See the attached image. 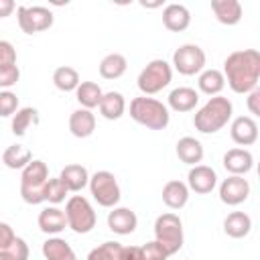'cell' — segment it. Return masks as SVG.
I'll return each instance as SVG.
<instances>
[{
    "instance_id": "obj_38",
    "label": "cell",
    "mask_w": 260,
    "mask_h": 260,
    "mask_svg": "<svg viewBox=\"0 0 260 260\" xmlns=\"http://www.w3.org/2000/svg\"><path fill=\"white\" fill-rule=\"evenodd\" d=\"M18 79H20V71H18V67H16V65L0 67V87H2V89L12 87Z\"/></svg>"
},
{
    "instance_id": "obj_35",
    "label": "cell",
    "mask_w": 260,
    "mask_h": 260,
    "mask_svg": "<svg viewBox=\"0 0 260 260\" xmlns=\"http://www.w3.org/2000/svg\"><path fill=\"white\" fill-rule=\"evenodd\" d=\"M0 260H28V244L22 238H16L10 246L0 250Z\"/></svg>"
},
{
    "instance_id": "obj_34",
    "label": "cell",
    "mask_w": 260,
    "mask_h": 260,
    "mask_svg": "<svg viewBox=\"0 0 260 260\" xmlns=\"http://www.w3.org/2000/svg\"><path fill=\"white\" fill-rule=\"evenodd\" d=\"M67 193H69V189H67V185H65L59 177L47 181V187H45V199H47L51 205H57V203L65 201V195H67Z\"/></svg>"
},
{
    "instance_id": "obj_30",
    "label": "cell",
    "mask_w": 260,
    "mask_h": 260,
    "mask_svg": "<svg viewBox=\"0 0 260 260\" xmlns=\"http://www.w3.org/2000/svg\"><path fill=\"white\" fill-rule=\"evenodd\" d=\"M32 160V154H30V150L26 148V146H22V144H10L4 152H2V162H4V167H8V169H12V171H22L28 162Z\"/></svg>"
},
{
    "instance_id": "obj_11",
    "label": "cell",
    "mask_w": 260,
    "mask_h": 260,
    "mask_svg": "<svg viewBox=\"0 0 260 260\" xmlns=\"http://www.w3.org/2000/svg\"><path fill=\"white\" fill-rule=\"evenodd\" d=\"M250 195V183L242 175H230L219 185V199L225 205H240Z\"/></svg>"
},
{
    "instance_id": "obj_5",
    "label": "cell",
    "mask_w": 260,
    "mask_h": 260,
    "mask_svg": "<svg viewBox=\"0 0 260 260\" xmlns=\"http://www.w3.org/2000/svg\"><path fill=\"white\" fill-rule=\"evenodd\" d=\"M154 240L162 244L169 256L177 254L183 248V221L177 213H162L154 221Z\"/></svg>"
},
{
    "instance_id": "obj_36",
    "label": "cell",
    "mask_w": 260,
    "mask_h": 260,
    "mask_svg": "<svg viewBox=\"0 0 260 260\" xmlns=\"http://www.w3.org/2000/svg\"><path fill=\"white\" fill-rule=\"evenodd\" d=\"M18 98L16 93L8 91V89H2L0 91V116L8 118V116H14L18 112Z\"/></svg>"
},
{
    "instance_id": "obj_7",
    "label": "cell",
    "mask_w": 260,
    "mask_h": 260,
    "mask_svg": "<svg viewBox=\"0 0 260 260\" xmlns=\"http://www.w3.org/2000/svg\"><path fill=\"white\" fill-rule=\"evenodd\" d=\"M171 79H173L171 65L165 59H152L140 71L136 83H138V89L144 95H152V93H158L160 89H165L171 83Z\"/></svg>"
},
{
    "instance_id": "obj_3",
    "label": "cell",
    "mask_w": 260,
    "mask_h": 260,
    "mask_svg": "<svg viewBox=\"0 0 260 260\" xmlns=\"http://www.w3.org/2000/svg\"><path fill=\"white\" fill-rule=\"evenodd\" d=\"M130 118L148 130H165L171 122L169 108L148 95H140L130 102Z\"/></svg>"
},
{
    "instance_id": "obj_4",
    "label": "cell",
    "mask_w": 260,
    "mask_h": 260,
    "mask_svg": "<svg viewBox=\"0 0 260 260\" xmlns=\"http://www.w3.org/2000/svg\"><path fill=\"white\" fill-rule=\"evenodd\" d=\"M49 181V169L43 160L32 158L20 173V197L28 205H39L45 199V187Z\"/></svg>"
},
{
    "instance_id": "obj_42",
    "label": "cell",
    "mask_w": 260,
    "mask_h": 260,
    "mask_svg": "<svg viewBox=\"0 0 260 260\" xmlns=\"http://www.w3.org/2000/svg\"><path fill=\"white\" fill-rule=\"evenodd\" d=\"M120 260H142V250H140V246H124Z\"/></svg>"
},
{
    "instance_id": "obj_15",
    "label": "cell",
    "mask_w": 260,
    "mask_h": 260,
    "mask_svg": "<svg viewBox=\"0 0 260 260\" xmlns=\"http://www.w3.org/2000/svg\"><path fill=\"white\" fill-rule=\"evenodd\" d=\"M136 225H138V217L128 207H112V211L108 213V228L118 236L132 234Z\"/></svg>"
},
{
    "instance_id": "obj_25",
    "label": "cell",
    "mask_w": 260,
    "mask_h": 260,
    "mask_svg": "<svg viewBox=\"0 0 260 260\" xmlns=\"http://www.w3.org/2000/svg\"><path fill=\"white\" fill-rule=\"evenodd\" d=\"M43 256L45 260H77L73 248L63 238H49L43 242Z\"/></svg>"
},
{
    "instance_id": "obj_20",
    "label": "cell",
    "mask_w": 260,
    "mask_h": 260,
    "mask_svg": "<svg viewBox=\"0 0 260 260\" xmlns=\"http://www.w3.org/2000/svg\"><path fill=\"white\" fill-rule=\"evenodd\" d=\"M189 201V185L179 181V179H173L169 183H165L162 187V203L169 207V209H181L185 207Z\"/></svg>"
},
{
    "instance_id": "obj_22",
    "label": "cell",
    "mask_w": 260,
    "mask_h": 260,
    "mask_svg": "<svg viewBox=\"0 0 260 260\" xmlns=\"http://www.w3.org/2000/svg\"><path fill=\"white\" fill-rule=\"evenodd\" d=\"M59 179L67 185V189H69V191L79 193L83 187H87V185H89V179H91V177H89V173H87V169H85L83 165L73 162V165L63 167V171H61Z\"/></svg>"
},
{
    "instance_id": "obj_18",
    "label": "cell",
    "mask_w": 260,
    "mask_h": 260,
    "mask_svg": "<svg viewBox=\"0 0 260 260\" xmlns=\"http://www.w3.org/2000/svg\"><path fill=\"white\" fill-rule=\"evenodd\" d=\"M211 10H213L217 22L228 24V26L238 24L244 14V8L238 0H211Z\"/></svg>"
},
{
    "instance_id": "obj_14",
    "label": "cell",
    "mask_w": 260,
    "mask_h": 260,
    "mask_svg": "<svg viewBox=\"0 0 260 260\" xmlns=\"http://www.w3.org/2000/svg\"><path fill=\"white\" fill-rule=\"evenodd\" d=\"M37 223H39V230H41L43 234H49V236H57V234H61L65 228H69L65 209H59V207H55V205L45 207V209L39 213Z\"/></svg>"
},
{
    "instance_id": "obj_32",
    "label": "cell",
    "mask_w": 260,
    "mask_h": 260,
    "mask_svg": "<svg viewBox=\"0 0 260 260\" xmlns=\"http://www.w3.org/2000/svg\"><path fill=\"white\" fill-rule=\"evenodd\" d=\"M37 124H39V112H37L35 108L26 106V108H20V110L12 116L10 128H12V134H14V136H24L26 130H28L30 126H37Z\"/></svg>"
},
{
    "instance_id": "obj_29",
    "label": "cell",
    "mask_w": 260,
    "mask_h": 260,
    "mask_svg": "<svg viewBox=\"0 0 260 260\" xmlns=\"http://www.w3.org/2000/svg\"><path fill=\"white\" fill-rule=\"evenodd\" d=\"M75 98L81 104V108L93 110V108H100L102 98H104V91H102V87L95 81H81V85L75 91Z\"/></svg>"
},
{
    "instance_id": "obj_19",
    "label": "cell",
    "mask_w": 260,
    "mask_h": 260,
    "mask_svg": "<svg viewBox=\"0 0 260 260\" xmlns=\"http://www.w3.org/2000/svg\"><path fill=\"white\" fill-rule=\"evenodd\" d=\"M95 130V116L91 110H85V108H79L75 112H71L69 116V132L75 136V138H87L91 136Z\"/></svg>"
},
{
    "instance_id": "obj_37",
    "label": "cell",
    "mask_w": 260,
    "mask_h": 260,
    "mask_svg": "<svg viewBox=\"0 0 260 260\" xmlns=\"http://www.w3.org/2000/svg\"><path fill=\"white\" fill-rule=\"evenodd\" d=\"M140 250H142V260H167L169 258V252L156 240L146 242L144 246H140Z\"/></svg>"
},
{
    "instance_id": "obj_9",
    "label": "cell",
    "mask_w": 260,
    "mask_h": 260,
    "mask_svg": "<svg viewBox=\"0 0 260 260\" xmlns=\"http://www.w3.org/2000/svg\"><path fill=\"white\" fill-rule=\"evenodd\" d=\"M16 20H18V26L22 32L35 35V32H43V30L51 28L55 16L47 6H18Z\"/></svg>"
},
{
    "instance_id": "obj_16",
    "label": "cell",
    "mask_w": 260,
    "mask_h": 260,
    "mask_svg": "<svg viewBox=\"0 0 260 260\" xmlns=\"http://www.w3.org/2000/svg\"><path fill=\"white\" fill-rule=\"evenodd\" d=\"M254 167V156L246 148H230L223 154V169L230 175H246Z\"/></svg>"
},
{
    "instance_id": "obj_28",
    "label": "cell",
    "mask_w": 260,
    "mask_h": 260,
    "mask_svg": "<svg viewBox=\"0 0 260 260\" xmlns=\"http://www.w3.org/2000/svg\"><path fill=\"white\" fill-rule=\"evenodd\" d=\"M128 61L122 53H110L100 61V75L104 79H118L126 73Z\"/></svg>"
},
{
    "instance_id": "obj_17",
    "label": "cell",
    "mask_w": 260,
    "mask_h": 260,
    "mask_svg": "<svg viewBox=\"0 0 260 260\" xmlns=\"http://www.w3.org/2000/svg\"><path fill=\"white\" fill-rule=\"evenodd\" d=\"M162 24L171 32H181L191 24V12L183 4H167L162 10Z\"/></svg>"
},
{
    "instance_id": "obj_24",
    "label": "cell",
    "mask_w": 260,
    "mask_h": 260,
    "mask_svg": "<svg viewBox=\"0 0 260 260\" xmlns=\"http://www.w3.org/2000/svg\"><path fill=\"white\" fill-rule=\"evenodd\" d=\"M252 230V219L248 213L244 211H232L228 213V217L223 219V232L234 238V240H240V238H246Z\"/></svg>"
},
{
    "instance_id": "obj_33",
    "label": "cell",
    "mask_w": 260,
    "mask_h": 260,
    "mask_svg": "<svg viewBox=\"0 0 260 260\" xmlns=\"http://www.w3.org/2000/svg\"><path fill=\"white\" fill-rule=\"evenodd\" d=\"M122 248L124 246L118 242H104L87 254V260H120Z\"/></svg>"
},
{
    "instance_id": "obj_40",
    "label": "cell",
    "mask_w": 260,
    "mask_h": 260,
    "mask_svg": "<svg viewBox=\"0 0 260 260\" xmlns=\"http://www.w3.org/2000/svg\"><path fill=\"white\" fill-rule=\"evenodd\" d=\"M246 106H248L250 114H254V116L260 118V85H258L254 91L248 93V98H246Z\"/></svg>"
},
{
    "instance_id": "obj_39",
    "label": "cell",
    "mask_w": 260,
    "mask_h": 260,
    "mask_svg": "<svg viewBox=\"0 0 260 260\" xmlns=\"http://www.w3.org/2000/svg\"><path fill=\"white\" fill-rule=\"evenodd\" d=\"M16 65V51L8 41H0V67Z\"/></svg>"
},
{
    "instance_id": "obj_21",
    "label": "cell",
    "mask_w": 260,
    "mask_h": 260,
    "mask_svg": "<svg viewBox=\"0 0 260 260\" xmlns=\"http://www.w3.org/2000/svg\"><path fill=\"white\" fill-rule=\"evenodd\" d=\"M175 152H177L181 162L195 167L203 158V144L197 138H193V136H183V138H179Z\"/></svg>"
},
{
    "instance_id": "obj_13",
    "label": "cell",
    "mask_w": 260,
    "mask_h": 260,
    "mask_svg": "<svg viewBox=\"0 0 260 260\" xmlns=\"http://www.w3.org/2000/svg\"><path fill=\"white\" fill-rule=\"evenodd\" d=\"M230 134H232V140L236 144L250 146V144H254L258 140V124L250 116H238V118L232 120Z\"/></svg>"
},
{
    "instance_id": "obj_2",
    "label": "cell",
    "mask_w": 260,
    "mask_h": 260,
    "mask_svg": "<svg viewBox=\"0 0 260 260\" xmlns=\"http://www.w3.org/2000/svg\"><path fill=\"white\" fill-rule=\"evenodd\" d=\"M234 114V106L228 98L223 95H213L209 98L193 116V126L201 134H213L219 132Z\"/></svg>"
},
{
    "instance_id": "obj_1",
    "label": "cell",
    "mask_w": 260,
    "mask_h": 260,
    "mask_svg": "<svg viewBox=\"0 0 260 260\" xmlns=\"http://www.w3.org/2000/svg\"><path fill=\"white\" fill-rule=\"evenodd\" d=\"M223 75L232 91L250 93L258 87L260 79V51L256 49H240L225 57Z\"/></svg>"
},
{
    "instance_id": "obj_27",
    "label": "cell",
    "mask_w": 260,
    "mask_h": 260,
    "mask_svg": "<svg viewBox=\"0 0 260 260\" xmlns=\"http://www.w3.org/2000/svg\"><path fill=\"white\" fill-rule=\"evenodd\" d=\"M126 112V100L120 91H108L104 93L102 98V104H100V114L106 118V120H118L122 118Z\"/></svg>"
},
{
    "instance_id": "obj_12",
    "label": "cell",
    "mask_w": 260,
    "mask_h": 260,
    "mask_svg": "<svg viewBox=\"0 0 260 260\" xmlns=\"http://www.w3.org/2000/svg\"><path fill=\"white\" fill-rule=\"evenodd\" d=\"M187 185H189L191 191H195L199 195H207L215 189L217 175L207 165H195V167H191V171L187 175Z\"/></svg>"
},
{
    "instance_id": "obj_6",
    "label": "cell",
    "mask_w": 260,
    "mask_h": 260,
    "mask_svg": "<svg viewBox=\"0 0 260 260\" xmlns=\"http://www.w3.org/2000/svg\"><path fill=\"white\" fill-rule=\"evenodd\" d=\"M65 215L67 223L75 234H89L95 228L98 215L91 207V203L83 195H73L65 203Z\"/></svg>"
},
{
    "instance_id": "obj_41",
    "label": "cell",
    "mask_w": 260,
    "mask_h": 260,
    "mask_svg": "<svg viewBox=\"0 0 260 260\" xmlns=\"http://www.w3.org/2000/svg\"><path fill=\"white\" fill-rule=\"evenodd\" d=\"M14 240H16V236H14L12 228L8 223H0V250L6 248V246H10Z\"/></svg>"
},
{
    "instance_id": "obj_8",
    "label": "cell",
    "mask_w": 260,
    "mask_h": 260,
    "mask_svg": "<svg viewBox=\"0 0 260 260\" xmlns=\"http://www.w3.org/2000/svg\"><path fill=\"white\" fill-rule=\"evenodd\" d=\"M89 193L98 201V205H102V207H116L120 197H122L120 185H118L114 173H110V171H95L91 175Z\"/></svg>"
},
{
    "instance_id": "obj_23",
    "label": "cell",
    "mask_w": 260,
    "mask_h": 260,
    "mask_svg": "<svg viewBox=\"0 0 260 260\" xmlns=\"http://www.w3.org/2000/svg\"><path fill=\"white\" fill-rule=\"evenodd\" d=\"M199 102V93L193 87H175L169 93V108L175 112H191Z\"/></svg>"
},
{
    "instance_id": "obj_10",
    "label": "cell",
    "mask_w": 260,
    "mask_h": 260,
    "mask_svg": "<svg viewBox=\"0 0 260 260\" xmlns=\"http://www.w3.org/2000/svg\"><path fill=\"white\" fill-rule=\"evenodd\" d=\"M173 65L181 75L201 73L205 67V51L199 45L185 43L173 53Z\"/></svg>"
},
{
    "instance_id": "obj_26",
    "label": "cell",
    "mask_w": 260,
    "mask_h": 260,
    "mask_svg": "<svg viewBox=\"0 0 260 260\" xmlns=\"http://www.w3.org/2000/svg\"><path fill=\"white\" fill-rule=\"evenodd\" d=\"M197 85H199V89L203 93H207L211 98L219 95L221 89L225 87V75L219 69H203L199 73V77H197Z\"/></svg>"
},
{
    "instance_id": "obj_31",
    "label": "cell",
    "mask_w": 260,
    "mask_h": 260,
    "mask_svg": "<svg viewBox=\"0 0 260 260\" xmlns=\"http://www.w3.org/2000/svg\"><path fill=\"white\" fill-rule=\"evenodd\" d=\"M53 83L61 91H77V87L81 85L77 69H73L69 65H61L53 71Z\"/></svg>"
},
{
    "instance_id": "obj_43",
    "label": "cell",
    "mask_w": 260,
    "mask_h": 260,
    "mask_svg": "<svg viewBox=\"0 0 260 260\" xmlns=\"http://www.w3.org/2000/svg\"><path fill=\"white\" fill-rule=\"evenodd\" d=\"M12 8H14V2H12V0H0V16H2V18L8 16Z\"/></svg>"
},
{
    "instance_id": "obj_44",
    "label": "cell",
    "mask_w": 260,
    "mask_h": 260,
    "mask_svg": "<svg viewBox=\"0 0 260 260\" xmlns=\"http://www.w3.org/2000/svg\"><path fill=\"white\" fill-rule=\"evenodd\" d=\"M256 171H258V177H260V162L256 165Z\"/></svg>"
}]
</instances>
